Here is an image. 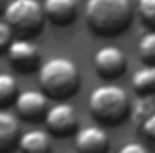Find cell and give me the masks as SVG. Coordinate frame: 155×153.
Here are the masks:
<instances>
[{"mask_svg": "<svg viewBox=\"0 0 155 153\" xmlns=\"http://www.w3.org/2000/svg\"><path fill=\"white\" fill-rule=\"evenodd\" d=\"M134 13L132 0H87L85 22L92 34L116 38L130 27Z\"/></svg>", "mask_w": 155, "mask_h": 153, "instance_id": "1", "label": "cell"}, {"mask_svg": "<svg viewBox=\"0 0 155 153\" xmlns=\"http://www.w3.org/2000/svg\"><path fill=\"white\" fill-rule=\"evenodd\" d=\"M38 83L41 92L54 101H67L76 96L81 85V74L71 58L54 56L38 69Z\"/></svg>", "mask_w": 155, "mask_h": 153, "instance_id": "2", "label": "cell"}, {"mask_svg": "<svg viewBox=\"0 0 155 153\" xmlns=\"http://www.w3.org/2000/svg\"><path fill=\"white\" fill-rule=\"evenodd\" d=\"M88 112L101 126H119L132 112L128 92L114 83L96 86L88 97Z\"/></svg>", "mask_w": 155, "mask_h": 153, "instance_id": "3", "label": "cell"}, {"mask_svg": "<svg viewBox=\"0 0 155 153\" xmlns=\"http://www.w3.org/2000/svg\"><path fill=\"white\" fill-rule=\"evenodd\" d=\"M2 15L13 34L25 40L36 38L40 33H43L47 22L43 5L38 0H11Z\"/></svg>", "mask_w": 155, "mask_h": 153, "instance_id": "4", "label": "cell"}, {"mask_svg": "<svg viewBox=\"0 0 155 153\" xmlns=\"http://www.w3.org/2000/svg\"><path fill=\"white\" fill-rule=\"evenodd\" d=\"M5 56H7L11 69L20 74H31L41 67V52L33 40H13Z\"/></svg>", "mask_w": 155, "mask_h": 153, "instance_id": "5", "label": "cell"}, {"mask_svg": "<svg viewBox=\"0 0 155 153\" xmlns=\"http://www.w3.org/2000/svg\"><path fill=\"white\" fill-rule=\"evenodd\" d=\"M45 128L47 132L56 137L63 139L78 132V114L76 108L67 101H56L45 115Z\"/></svg>", "mask_w": 155, "mask_h": 153, "instance_id": "6", "label": "cell"}, {"mask_svg": "<svg viewBox=\"0 0 155 153\" xmlns=\"http://www.w3.org/2000/svg\"><path fill=\"white\" fill-rule=\"evenodd\" d=\"M92 61L96 74L105 81L117 79L126 72V56L116 45H105L97 49Z\"/></svg>", "mask_w": 155, "mask_h": 153, "instance_id": "7", "label": "cell"}, {"mask_svg": "<svg viewBox=\"0 0 155 153\" xmlns=\"http://www.w3.org/2000/svg\"><path fill=\"white\" fill-rule=\"evenodd\" d=\"M49 108H51L49 97L41 90H33V88L24 90L18 94L15 101V110L18 117L27 122H38L41 119H45Z\"/></svg>", "mask_w": 155, "mask_h": 153, "instance_id": "8", "label": "cell"}, {"mask_svg": "<svg viewBox=\"0 0 155 153\" xmlns=\"http://www.w3.org/2000/svg\"><path fill=\"white\" fill-rule=\"evenodd\" d=\"M74 148L78 153H108L110 137L103 126H85L74 133Z\"/></svg>", "mask_w": 155, "mask_h": 153, "instance_id": "9", "label": "cell"}, {"mask_svg": "<svg viewBox=\"0 0 155 153\" xmlns=\"http://www.w3.org/2000/svg\"><path fill=\"white\" fill-rule=\"evenodd\" d=\"M43 13L52 25L69 27L78 18V0H45Z\"/></svg>", "mask_w": 155, "mask_h": 153, "instance_id": "10", "label": "cell"}, {"mask_svg": "<svg viewBox=\"0 0 155 153\" xmlns=\"http://www.w3.org/2000/svg\"><path fill=\"white\" fill-rule=\"evenodd\" d=\"M20 122L9 112L0 110V153H11L18 148L20 141Z\"/></svg>", "mask_w": 155, "mask_h": 153, "instance_id": "11", "label": "cell"}, {"mask_svg": "<svg viewBox=\"0 0 155 153\" xmlns=\"http://www.w3.org/2000/svg\"><path fill=\"white\" fill-rule=\"evenodd\" d=\"M52 135L47 130H29L20 135L18 150L22 153H52Z\"/></svg>", "mask_w": 155, "mask_h": 153, "instance_id": "12", "label": "cell"}, {"mask_svg": "<svg viewBox=\"0 0 155 153\" xmlns=\"http://www.w3.org/2000/svg\"><path fill=\"white\" fill-rule=\"evenodd\" d=\"M132 88L139 97H152L155 94V67L144 65L132 76Z\"/></svg>", "mask_w": 155, "mask_h": 153, "instance_id": "13", "label": "cell"}, {"mask_svg": "<svg viewBox=\"0 0 155 153\" xmlns=\"http://www.w3.org/2000/svg\"><path fill=\"white\" fill-rule=\"evenodd\" d=\"M18 85L15 76L7 74V72H0V110L15 105L16 97H18Z\"/></svg>", "mask_w": 155, "mask_h": 153, "instance_id": "14", "label": "cell"}, {"mask_svg": "<svg viewBox=\"0 0 155 153\" xmlns=\"http://www.w3.org/2000/svg\"><path fill=\"white\" fill-rule=\"evenodd\" d=\"M137 54L144 65L155 67V29H148L141 36L137 43Z\"/></svg>", "mask_w": 155, "mask_h": 153, "instance_id": "15", "label": "cell"}, {"mask_svg": "<svg viewBox=\"0 0 155 153\" xmlns=\"http://www.w3.org/2000/svg\"><path fill=\"white\" fill-rule=\"evenodd\" d=\"M135 11L148 29H155V0H137Z\"/></svg>", "mask_w": 155, "mask_h": 153, "instance_id": "16", "label": "cell"}, {"mask_svg": "<svg viewBox=\"0 0 155 153\" xmlns=\"http://www.w3.org/2000/svg\"><path fill=\"white\" fill-rule=\"evenodd\" d=\"M153 103L150 97H139L134 105H132V112H130V117L139 121V122H144L150 115L153 114Z\"/></svg>", "mask_w": 155, "mask_h": 153, "instance_id": "17", "label": "cell"}, {"mask_svg": "<svg viewBox=\"0 0 155 153\" xmlns=\"http://www.w3.org/2000/svg\"><path fill=\"white\" fill-rule=\"evenodd\" d=\"M141 133H143L144 142L150 148V151H155V112L144 122H141Z\"/></svg>", "mask_w": 155, "mask_h": 153, "instance_id": "18", "label": "cell"}, {"mask_svg": "<svg viewBox=\"0 0 155 153\" xmlns=\"http://www.w3.org/2000/svg\"><path fill=\"white\" fill-rule=\"evenodd\" d=\"M13 31L9 29V25L4 22V20H0V56H4V54H7V49H9V45L13 43Z\"/></svg>", "mask_w": 155, "mask_h": 153, "instance_id": "19", "label": "cell"}, {"mask_svg": "<svg viewBox=\"0 0 155 153\" xmlns=\"http://www.w3.org/2000/svg\"><path fill=\"white\" fill-rule=\"evenodd\" d=\"M117 153H150V148L143 142H126L117 150Z\"/></svg>", "mask_w": 155, "mask_h": 153, "instance_id": "20", "label": "cell"}, {"mask_svg": "<svg viewBox=\"0 0 155 153\" xmlns=\"http://www.w3.org/2000/svg\"><path fill=\"white\" fill-rule=\"evenodd\" d=\"M4 9H5V4H4V0H0V13H4Z\"/></svg>", "mask_w": 155, "mask_h": 153, "instance_id": "21", "label": "cell"}]
</instances>
